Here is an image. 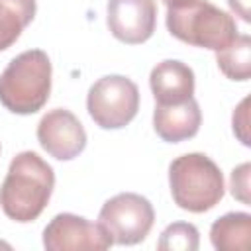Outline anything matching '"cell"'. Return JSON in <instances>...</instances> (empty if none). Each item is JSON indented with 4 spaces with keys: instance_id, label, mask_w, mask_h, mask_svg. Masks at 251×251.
<instances>
[{
    "instance_id": "cell-1",
    "label": "cell",
    "mask_w": 251,
    "mask_h": 251,
    "mask_svg": "<svg viewBox=\"0 0 251 251\" xmlns=\"http://www.w3.org/2000/svg\"><path fill=\"white\" fill-rule=\"evenodd\" d=\"M53 186L51 165L33 151H22L12 159L0 186V208L18 224L33 222L47 208Z\"/></svg>"
},
{
    "instance_id": "cell-2",
    "label": "cell",
    "mask_w": 251,
    "mask_h": 251,
    "mask_svg": "<svg viewBox=\"0 0 251 251\" xmlns=\"http://www.w3.org/2000/svg\"><path fill=\"white\" fill-rule=\"evenodd\" d=\"M167 29L182 43L220 51L239 33L235 20L208 0H169Z\"/></svg>"
},
{
    "instance_id": "cell-3",
    "label": "cell",
    "mask_w": 251,
    "mask_h": 251,
    "mask_svg": "<svg viewBox=\"0 0 251 251\" xmlns=\"http://www.w3.org/2000/svg\"><path fill=\"white\" fill-rule=\"evenodd\" d=\"M51 94V61L41 49L14 57L0 75V104L12 114L39 112Z\"/></svg>"
},
{
    "instance_id": "cell-4",
    "label": "cell",
    "mask_w": 251,
    "mask_h": 251,
    "mask_svg": "<svg viewBox=\"0 0 251 251\" xmlns=\"http://www.w3.org/2000/svg\"><path fill=\"white\" fill-rule=\"evenodd\" d=\"M169 186L178 208L202 214L212 210L226 192L220 167L204 153H186L169 165Z\"/></svg>"
},
{
    "instance_id": "cell-5",
    "label": "cell",
    "mask_w": 251,
    "mask_h": 251,
    "mask_svg": "<svg viewBox=\"0 0 251 251\" xmlns=\"http://www.w3.org/2000/svg\"><path fill=\"white\" fill-rule=\"evenodd\" d=\"M86 110L102 129L126 127L137 116L139 88L124 75H106L90 86Z\"/></svg>"
},
{
    "instance_id": "cell-6",
    "label": "cell",
    "mask_w": 251,
    "mask_h": 251,
    "mask_svg": "<svg viewBox=\"0 0 251 251\" xmlns=\"http://www.w3.org/2000/svg\"><path fill=\"white\" fill-rule=\"evenodd\" d=\"M155 224L151 202L135 192H122L104 202L98 214V226L106 231L112 243L135 245L143 241Z\"/></svg>"
},
{
    "instance_id": "cell-7",
    "label": "cell",
    "mask_w": 251,
    "mask_h": 251,
    "mask_svg": "<svg viewBox=\"0 0 251 251\" xmlns=\"http://www.w3.org/2000/svg\"><path fill=\"white\" fill-rule=\"evenodd\" d=\"M112 239L98 226L76 214H57L43 229L47 251H104Z\"/></svg>"
},
{
    "instance_id": "cell-8",
    "label": "cell",
    "mask_w": 251,
    "mask_h": 251,
    "mask_svg": "<svg viewBox=\"0 0 251 251\" xmlns=\"http://www.w3.org/2000/svg\"><path fill=\"white\" fill-rule=\"evenodd\" d=\"M37 141L53 159L71 161L86 147V131L73 112L55 108L39 120Z\"/></svg>"
},
{
    "instance_id": "cell-9",
    "label": "cell",
    "mask_w": 251,
    "mask_h": 251,
    "mask_svg": "<svg viewBox=\"0 0 251 251\" xmlns=\"http://www.w3.org/2000/svg\"><path fill=\"white\" fill-rule=\"evenodd\" d=\"M106 24L110 33L127 45L145 43L157 25L155 0H108Z\"/></svg>"
},
{
    "instance_id": "cell-10",
    "label": "cell",
    "mask_w": 251,
    "mask_h": 251,
    "mask_svg": "<svg viewBox=\"0 0 251 251\" xmlns=\"http://www.w3.org/2000/svg\"><path fill=\"white\" fill-rule=\"evenodd\" d=\"M202 124V112L192 98L180 104H157L153 112L155 133L167 143H180L198 133Z\"/></svg>"
},
{
    "instance_id": "cell-11",
    "label": "cell",
    "mask_w": 251,
    "mask_h": 251,
    "mask_svg": "<svg viewBox=\"0 0 251 251\" xmlns=\"http://www.w3.org/2000/svg\"><path fill=\"white\" fill-rule=\"evenodd\" d=\"M149 86L157 104H180L194 94V73L182 61L167 59L151 69Z\"/></svg>"
},
{
    "instance_id": "cell-12",
    "label": "cell",
    "mask_w": 251,
    "mask_h": 251,
    "mask_svg": "<svg viewBox=\"0 0 251 251\" xmlns=\"http://www.w3.org/2000/svg\"><path fill=\"white\" fill-rule=\"evenodd\" d=\"M210 241L218 251H249L251 216L247 212H229L218 218L210 227Z\"/></svg>"
},
{
    "instance_id": "cell-13",
    "label": "cell",
    "mask_w": 251,
    "mask_h": 251,
    "mask_svg": "<svg viewBox=\"0 0 251 251\" xmlns=\"http://www.w3.org/2000/svg\"><path fill=\"white\" fill-rule=\"evenodd\" d=\"M35 0H0V51L12 47L33 22Z\"/></svg>"
},
{
    "instance_id": "cell-14",
    "label": "cell",
    "mask_w": 251,
    "mask_h": 251,
    "mask_svg": "<svg viewBox=\"0 0 251 251\" xmlns=\"http://www.w3.org/2000/svg\"><path fill=\"white\" fill-rule=\"evenodd\" d=\"M216 63L229 80H249L251 76V37L237 35L227 47L216 51Z\"/></svg>"
},
{
    "instance_id": "cell-15",
    "label": "cell",
    "mask_w": 251,
    "mask_h": 251,
    "mask_svg": "<svg viewBox=\"0 0 251 251\" xmlns=\"http://www.w3.org/2000/svg\"><path fill=\"white\" fill-rule=\"evenodd\" d=\"M161 251H196L198 249V229L186 222H175L165 227L157 243Z\"/></svg>"
},
{
    "instance_id": "cell-16",
    "label": "cell",
    "mask_w": 251,
    "mask_h": 251,
    "mask_svg": "<svg viewBox=\"0 0 251 251\" xmlns=\"http://www.w3.org/2000/svg\"><path fill=\"white\" fill-rule=\"evenodd\" d=\"M249 173H251V165L243 163V165L235 167L229 176L231 196L237 198L241 204H249Z\"/></svg>"
},
{
    "instance_id": "cell-17",
    "label": "cell",
    "mask_w": 251,
    "mask_h": 251,
    "mask_svg": "<svg viewBox=\"0 0 251 251\" xmlns=\"http://www.w3.org/2000/svg\"><path fill=\"white\" fill-rule=\"evenodd\" d=\"M233 133L243 145H249V98H243L231 116Z\"/></svg>"
},
{
    "instance_id": "cell-18",
    "label": "cell",
    "mask_w": 251,
    "mask_h": 251,
    "mask_svg": "<svg viewBox=\"0 0 251 251\" xmlns=\"http://www.w3.org/2000/svg\"><path fill=\"white\" fill-rule=\"evenodd\" d=\"M231 12L235 16H239L243 22H251V16H249V0H227Z\"/></svg>"
},
{
    "instance_id": "cell-19",
    "label": "cell",
    "mask_w": 251,
    "mask_h": 251,
    "mask_svg": "<svg viewBox=\"0 0 251 251\" xmlns=\"http://www.w3.org/2000/svg\"><path fill=\"white\" fill-rule=\"evenodd\" d=\"M163 2H165V4H167V2H169V0H163Z\"/></svg>"
}]
</instances>
